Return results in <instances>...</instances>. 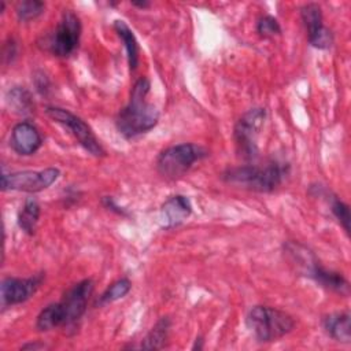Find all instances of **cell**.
Segmentation results:
<instances>
[{"instance_id": "8fae6325", "label": "cell", "mask_w": 351, "mask_h": 351, "mask_svg": "<svg viewBox=\"0 0 351 351\" xmlns=\"http://www.w3.org/2000/svg\"><path fill=\"white\" fill-rule=\"evenodd\" d=\"M43 144V137L38 129L27 121L16 123L10 136L11 148L19 155H32L40 149Z\"/></svg>"}, {"instance_id": "2e32d148", "label": "cell", "mask_w": 351, "mask_h": 351, "mask_svg": "<svg viewBox=\"0 0 351 351\" xmlns=\"http://www.w3.org/2000/svg\"><path fill=\"white\" fill-rule=\"evenodd\" d=\"M58 326H64V314L59 302L44 307L36 321V328L41 332H47Z\"/></svg>"}, {"instance_id": "44dd1931", "label": "cell", "mask_w": 351, "mask_h": 351, "mask_svg": "<svg viewBox=\"0 0 351 351\" xmlns=\"http://www.w3.org/2000/svg\"><path fill=\"white\" fill-rule=\"evenodd\" d=\"M45 10V4L40 0H25L19 1L15 7L16 16L21 22H30L38 18Z\"/></svg>"}, {"instance_id": "cb8c5ba5", "label": "cell", "mask_w": 351, "mask_h": 351, "mask_svg": "<svg viewBox=\"0 0 351 351\" xmlns=\"http://www.w3.org/2000/svg\"><path fill=\"white\" fill-rule=\"evenodd\" d=\"M308 43L318 49H329L333 44V33L326 26L321 27L318 32L307 37Z\"/></svg>"}, {"instance_id": "277c9868", "label": "cell", "mask_w": 351, "mask_h": 351, "mask_svg": "<svg viewBox=\"0 0 351 351\" xmlns=\"http://www.w3.org/2000/svg\"><path fill=\"white\" fill-rule=\"evenodd\" d=\"M207 156V151L193 143H181L165 148L156 158L159 174L167 180L181 178L197 160Z\"/></svg>"}, {"instance_id": "8992f818", "label": "cell", "mask_w": 351, "mask_h": 351, "mask_svg": "<svg viewBox=\"0 0 351 351\" xmlns=\"http://www.w3.org/2000/svg\"><path fill=\"white\" fill-rule=\"evenodd\" d=\"M266 111L265 108H251L248 110L234 125L233 137L236 143L237 152L244 159H254L258 155L256 137L265 122Z\"/></svg>"}, {"instance_id": "9c48e42d", "label": "cell", "mask_w": 351, "mask_h": 351, "mask_svg": "<svg viewBox=\"0 0 351 351\" xmlns=\"http://www.w3.org/2000/svg\"><path fill=\"white\" fill-rule=\"evenodd\" d=\"M95 284L90 278H85L74 284L59 302L64 314V326H73L84 315L88 302L92 296Z\"/></svg>"}, {"instance_id": "52a82bcc", "label": "cell", "mask_w": 351, "mask_h": 351, "mask_svg": "<svg viewBox=\"0 0 351 351\" xmlns=\"http://www.w3.org/2000/svg\"><path fill=\"white\" fill-rule=\"evenodd\" d=\"M60 171L56 167H48L44 170L33 171L23 170L1 176L3 191H19L27 193L41 192L49 188L59 177Z\"/></svg>"}, {"instance_id": "ffe728a7", "label": "cell", "mask_w": 351, "mask_h": 351, "mask_svg": "<svg viewBox=\"0 0 351 351\" xmlns=\"http://www.w3.org/2000/svg\"><path fill=\"white\" fill-rule=\"evenodd\" d=\"M132 288V282L129 278H119L117 281H114L101 295L100 298L97 299L96 304L99 306H103V304H108V303H112L118 299H122L125 295L129 293Z\"/></svg>"}, {"instance_id": "d6986e66", "label": "cell", "mask_w": 351, "mask_h": 351, "mask_svg": "<svg viewBox=\"0 0 351 351\" xmlns=\"http://www.w3.org/2000/svg\"><path fill=\"white\" fill-rule=\"evenodd\" d=\"M300 18L307 30V37L314 34L315 32H318L321 27H324L321 7L315 3L304 4L300 8Z\"/></svg>"}, {"instance_id": "7402d4cb", "label": "cell", "mask_w": 351, "mask_h": 351, "mask_svg": "<svg viewBox=\"0 0 351 351\" xmlns=\"http://www.w3.org/2000/svg\"><path fill=\"white\" fill-rule=\"evenodd\" d=\"M256 32L261 37H274L281 33L278 21L271 15H263L256 22Z\"/></svg>"}, {"instance_id": "3957f363", "label": "cell", "mask_w": 351, "mask_h": 351, "mask_svg": "<svg viewBox=\"0 0 351 351\" xmlns=\"http://www.w3.org/2000/svg\"><path fill=\"white\" fill-rule=\"evenodd\" d=\"M247 325L258 341L269 343L288 335L295 326V319L282 310L255 306L247 315Z\"/></svg>"}, {"instance_id": "4fadbf2b", "label": "cell", "mask_w": 351, "mask_h": 351, "mask_svg": "<svg viewBox=\"0 0 351 351\" xmlns=\"http://www.w3.org/2000/svg\"><path fill=\"white\" fill-rule=\"evenodd\" d=\"M325 332L336 341L348 344L351 340V324L348 313L329 314L322 319Z\"/></svg>"}, {"instance_id": "603a6c76", "label": "cell", "mask_w": 351, "mask_h": 351, "mask_svg": "<svg viewBox=\"0 0 351 351\" xmlns=\"http://www.w3.org/2000/svg\"><path fill=\"white\" fill-rule=\"evenodd\" d=\"M330 207H332L330 210H332L333 215L337 218V221L340 222L343 229L347 233H350V219H351V217H350L348 206L343 200H340L337 197H333L332 203H330Z\"/></svg>"}, {"instance_id": "5b68a950", "label": "cell", "mask_w": 351, "mask_h": 351, "mask_svg": "<svg viewBox=\"0 0 351 351\" xmlns=\"http://www.w3.org/2000/svg\"><path fill=\"white\" fill-rule=\"evenodd\" d=\"M45 112L49 118H52L53 121L66 126L73 133V136L77 138L78 144L82 145L84 149H86L89 154H92L93 156H104L106 155L103 145L96 138L90 126L82 118L70 112L66 108L56 107V106L47 107Z\"/></svg>"}, {"instance_id": "30bf717a", "label": "cell", "mask_w": 351, "mask_h": 351, "mask_svg": "<svg viewBox=\"0 0 351 351\" xmlns=\"http://www.w3.org/2000/svg\"><path fill=\"white\" fill-rule=\"evenodd\" d=\"M44 274H34L27 278L5 277L1 281V304L3 307L14 306L30 299L43 284Z\"/></svg>"}, {"instance_id": "7a4b0ae2", "label": "cell", "mask_w": 351, "mask_h": 351, "mask_svg": "<svg viewBox=\"0 0 351 351\" xmlns=\"http://www.w3.org/2000/svg\"><path fill=\"white\" fill-rule=\"evenodd\" d=\"M288 174L289 165L273 160L263 166L244 165L228 169L223 173V180L252 191L271 192L282 184Z\"/></svg>"}, {"instance_id": "9a60e30c", "label": "cell", "mask_w": 351, "mask_h": 351, "mask_svg": "<svg viewBox=\"0 0 351 351\" xmlns=\"http://www.w3.org/2000/svg\"><path fill=\"white\" fill-rule=\"evenodd\" d=\"M170 319L167 317H162L158 319V322L152 326V329L148 332V335L141 341V348L144 350H160L166 346L169 330H170Z\"/></svg>"}, {"instance_id": "d4e9b609", "label": "cell", "mask_w": 351, "mask_h": 351, "mask_svg": "<svg viewBox=\"0 0 351 351\" xmlns=\"http://www.w3.org/2000/svg\"><path fill=\"white\" fill-rule=\"evenodd\" d=\"M22 348H23V350H26V348H30V350L45 348V344H43V343H29V344H25V346H22Z\"/></svg>"}, {"instance_id": "ac0fdd59", "label": "cell", "mask_w": 351, "mask_h": 351, "mask_svg": "<svg viewBox=\"0 0 351 351\" xmlns=\"http://www.w3.org/2000/svg\"><path fill=\"white\" fill-rule=\"evenodd\" d=\"M7 101L14 108L15 112L22 114V115L32 114V111L34 110V103H33L30 93L25 88H21V86H15V88L10 89Z\"/></svg>"}, {"instance_id": "ba28073f", "label": "cell", "mask_w": 351, "mask_h": 351, "mask_svg": "<svg viewBox=\"0 0 351 351\" xmlns=\"http://www.w3.org/2000/svg\"><path fill=\"white\" fill-rule=\"evenodd\" d=\"M81 37V21L73 11L63 12L53 33L48 40V49L60 58L71 55L80 43Z\"/></svg>"}, {"instance_id": "7c38bea8", "label": "cell", "mask_w": 351, "mask_h": 351, "mask_svg": "<svg viewBox=\"0 0 351 351\" xmlns=\"http://www.w3.org/2000/svg\"><path fill=\"white\" fill-rule=\"evenodd\" d=\"M192 213L191 200L182 195L170 196L160 208L162 226L165 229H171L182 223Z\"/></svg>"}, {"instance_id": "5bb4252c", "label": "cell", "mask_w": 351, "mask_h": 351, "mask_svg": "<svg viewBox=\"0 0 351 351\" xmlns=\"http://www.w3.org/2000/svg\"><path fill=\"white\" fill-rule=\"evenodd\" d=\"M114 30L117 32L118 37L122 40V43L125 45L129 69H130V71H134L138 64V53H140L136 36H134L133 30L123 21H115Z\"/></svg>"}, {"instance_id": "e0dca14e", "label": "cell", "mask_w": 351, "mask_h": 351, "mask_svg": "<svg viewBox=\"0 0 351 351\" xmlns=\"http://www.w3.org/2000/svg\"><path fill=\"white\" fill-rule=\"evenodd\" d=\"M40 218V204L33 197L26 199L19 214H18V225L19 228L27 233L33 234L36 232V226Z\"/></svg>"}, {"instance_id": "6da1fadb", "label": "cell", "mask_w": 351, "mask_h": 351, "mask_svg": "<svg viewBox=\"0 0 351 351\" xmlns=\"http://www.w3.org/2000/svg\"><path fill=\"white\" fill-rule=\"evenodd\" d=\"M149 88L148 78H138L132 88L129 103L117 115V129L126 138L151 130L159 121V111L154 104L147 101Z\"/></svg>"}, {"instance_id": "484cf974", "label": "cell", "mask_w": 351, "mask_h": 351, "mask_svg": "<svg viewBox=\"0 0 351 351\" xmlns=\"http://www.w3.org/2000/svg\"><path fill=\"white\" fill-rule=\"evenodd\" d=\"M133 5H137V7H140V8H145V7H148V5H149V3H148V1H140V3L134 1V3H133Z\"/></svg>"}]
</instances>
